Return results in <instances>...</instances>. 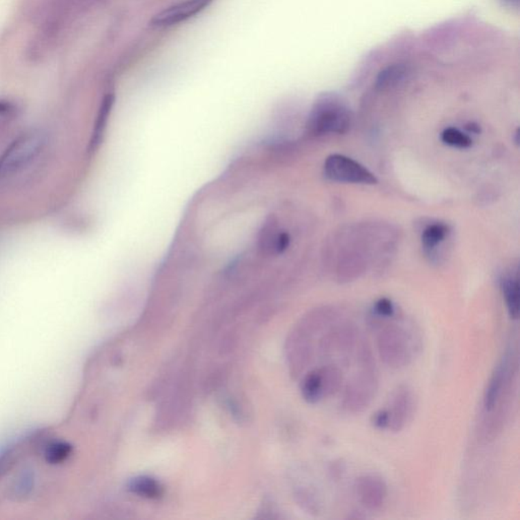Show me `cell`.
Masks as SVG:
<instances>
[{"instance_id":"cell-1","label":"cell","mask_w":520,"mask_h":520,"mask_svg":"<svg viewBox=\"0 0 520 520\" xmlns=\"http://www.w3.org/2000/svg\"><path fill=\"white\" fill-rule=\"evenodd\" d=\"M357 354L360 371L348 382L341 397V407L351 414H359L366 410L375 399L379 386L370 346H361L357 350Z\"/></svg>"},{"instance_id":"cell-2","label":"cell","mask_w":520,"mask_h":520,"mask_svg":"<svg viewBox=\"0 0 520 520\" xmlns=\"http://www.w3.org/2000/svg\"><path fill=\"white\" fill-rule=\"evenodd\" d=\"M377 350L382 362L392 369H401L412 360V346L408 332L395 324L383 326L377 334Z\"/></svg>"},{"instance_id":"cell-3","label":"cell","mask_w":520,"mask_h":520,"mask_svg":"<svg viewBox=\"0 0 520 520\" xmlns=\"http://www.w3.org/2000/svg\"><path fill=\"white\" fill-rule=\"evenodd\" d=\"M351 126V115L343 105L337 101L322 100L315 105L308 128L314 134L328 133H345Z\"/></svg>"},{"instance_id":"cell-4","label":"cell","mask_w":520,"mask_h":520,"mask_svg":"<svg viewBox=\"0 0 520 520\" xmlns=\"http://www.w3.org/2000/svg\"><path fill=\"white\" fill-rule=\"evenodd\" d=\"M45 139L40 133L23 134L14 139L0 157V173L23 169L44 149Z\"/></svg>"},{"instance_id":"cell-5","label":"cell","mask_w":520,"mask_h":520,"mask_svg":"<svg viewBox=\"0 0 520 520\" xmlns=\"http://www.w3.org/2000/svg\"><path fill=\"white\" fill-rule=\"evenodd\" d=\"M324 174L332 181L368 186L377 183V178L368 169L341 154H332L326 159Z\"/></svg>"},{"instance_id":"cell-6","label":"cell","mask_w":520,"mask_h":520,"mask_svg":"<svg viewBox=\"0 0 520 520\" xmlns=\"http://www.w3.org/2000/svg\"><path fill=\"white\" fill-rule=\"evenodd\" d=\"M512 356L513 354H505L490 377L489 383L483 394V412L486 414L493 410L505 391L510 388V384L514 380L513 376L517 374V360L515 362L513 361Z\"/></svg>"},{"instance_id":"cell-7","label":"cell","mask_w":520,"mask_h":520,"mask_svg":"<svg viewBox=\"0 0 520 520\" xmlns=\"http://www.w3.org/2000/svg\"><path fill=\"white\" fill-rule=\"evenodd\" d=\"M212 1L214 0H182L158 12L150 23L156 28L174 27L201 14Z\"/></svg>"},{"instance_id":"cell-8","label":"cell","mask_w":520,"mask_h":520,"mask_svg":"<svg viewBox=\"0 0 520 520\" xmlns=\"http://www.w3.org/2000/svg\"><path fill=\"white\" fill-rule=\"evenodd\" d=\"M358 341V330L352 324L332 326L320 341V352L328 357L347 354L353 351Z\"/></svg>"},{"instance_id":"cell-9","label":"cell","mask_w":520,"mask_h":520,"mask_svg":"<svg viewBox=\"0 0 520 520\" xmlns=\"http://www.w3.org/2000/svg\"><path fill=\"white\" fill-rule=\"evenodd\" d=\"M354 490L359 501L369 511L380 510L388 499V485L375 474L360 477L354 483Z\"/></svg>"},{"instance_id":"cell-10","label":"cell","mask_w":520,"mask_h":520,"mask_svg":"<svg viewBox=\"0 0 520 520\" xmlns=\"http://www.w3.org/2000/svg\"><path fill=\"white\" fill-rule=\"evenodd\" d=\"M414 409V394L409 386H399L393 392L388 408L390 426L392 432H401L409 422Z\"/></svg>"},{"instance_id":"cell-11","label":"cell","mask_w":520,"mask_h":520,"mask_svg":"<svg viewBox=\"0 0 520 520\" xmlns=\"http://www.w3.org/2000/svg\"><path fill=\"white\" fill-rule=\"evenodd\" d=\"M409 74V66L405 63L391 64L379 72L376 79L375 87L379 91L397 87Z\"/></svg>"},{"instance_id":"cell-12","label":"cell","mask_w":520,"mask_h":520,"mask_svg":"<svg viewBox=\"0 0 520 520\" xmlns=\"http://www.w3.org/2000/svg\"><path fill=\"white\" fill-rule=\"evenodd\" d=\"M114 102H115V96L113 94H108L104 97L102 103H101L100 110L97 116L96 123H94L93 137H92L90 149L96 150L102 141L103 133L106 128L107 121L109 119L112 108H113Z\"/></svg>"},{"instance_id":"cell-13","label":"cell","mask_w":520,"mask_h":520,"mask_svg":"<svg viewBox=\"0 0 520 520\" xmlns=\"http://www.w3.org/2000/svg\"><path fill=\"white\" fill-rule=\"evenodd\" d=\"M501 289L509 316L512 319H517L519 316V277H505L501 281Z\"/></svg>"},{"instance_id":"cell-14","label":"cell","mask_w":520,"mask_h":520,"mask_svg":"<svg viewBox=\"0 0 520 520\" xmlns=\"http://www.w3.org/2000/svg\"><path fill=\"white\" fill-rule=\"evenodd\" d=\"M318 369L323 384L324 397L328 399L339 392L343 381V371L341 368L337 365L330 364L324 365Z\"/></svg>"},{"instance_id":"cell-15","label":"cell","mask_w":520,"mask_h":520,"mask_svg":"<svg viewBox=\"0 0 520 520\" xmlns=\"http://www.w3.org/2000/svg\"><path fill=\"white\" fill-rule=\"evenodd\" d=\"M302 394L308 403H316L326 399L319 369L307 374L303 380Z\"/></svg>"},{"instance_id":"cell-16","label":"cell","mask_w":520,"mask_h":520,"mask_svg":"<svg viewBox=\"0 0 520 520\" xmlns=\"http://www.w3.org/2000/svg\"><path fill=\"white\" fill-rule=\"evenodd\" d=\"M130 489L133 493L148 498H157L162 494V489L159 483L149 478L135 479L131 483Z\"/></svg>"},{"instance_id":"cell-17","label":"cell","mask_w":520,"mask_h":520,"mask_svg":"<svg viewBox=\"0 0 520 520\" xmlns=\"http://www.w3.org/2000/svg\"><path fill=\"white\" fill-rule=\"evenodd\" d=\"M447 235V227L443 223H434L429 226L422 235V242L425 248L433 249L439 244Z\"/></svg>"},{"instance_id":"cell-18","label":"cell","mask_w":520,"mask_h":520,"mask_svg":"<svg viewBox=\"0 0 520 520\" xmlns=\"http://www.w3.org/2000/svg\"><path fill=\"white\" fill-rule=\"evenodd\" d=\"M442 141L451 147L466 149L472 146V141L468 134L454 128H446L442 132Z\"/></svg>"},{"instance_id":"cell-19","label":"cell","mask_w":520,"mask_h":520,"mask_svg":"<svg viewBox=\"0 0 520 520\" xmlns=\"http://www.w3.org/2000/svg\"><path fill=\"white\" fill-rule=\"evenodd\" d=\"M374 311L380 317L388 318L394 315V305L390 299L382 298L374 305Z\"/></svg>"},{"instance_id":"cell-20","label":"cell","mask_w":520,"mask_h":520,"mask_svg":"<svg viewBox=\"0 0 520 520\" xmlns=\"http://www.w3.org/2000/svg\"><path fill=\"white\" fill-rule=\"evenodd\" d=\"M68 453H70V447L66 446V444H56V446L51 447L47 457L51 463H58V461H62Z\"/></svg>"},{"instance_id":"cell-21","label":"cell","mask_w":520,"mask_h":520,"mask_svg":"<svg viewBox=\"0 0 520 520\" xmlns=\"http://www.w3.org/2000/svg\"><path fill=\"white\" fill-rule=\"evenodd\" d=\"M372 424L377 429H388L390 426V416L386 409H382L376 412L372 417Z\"/></svg>"},{"instance_id":"cell-22","label":"cell","mask_w":520,"mask_h":520,"mask_svg":"<svg viewBox=\"0 0 520 520\" xmlns=\"http://www.w3.org/2000/svg\"><path fill=\"white\" fill-rule=\"evenodd\" d=\"M12 110V106L6 101H0V114H8Z\"/></svg>"},{"instance_id":"cell-23","label":"cell","mask_w":520,"mask_h":520,"mask_svg":"<svg viewBox=\"0 0 520 520\" xmlns=\"http://www.w3.org/2000/svg\"><path fill=\"white\" fill-rule=\"evenodd\" d=\"M466 130L472 133H480L481 131L480 126H479L477 123H474V122H472V123L468 124V126H466Z\"/></svg>"},{"instance_id":"cell-24","label":"cell","mask_w":520,"mask_h":520,"mask_svg":"<svg viewBox=\"0 0 520 520\" xmlns=\"http://www.w3.org/2000/svg\"><path fill=\"white\" fill-rule=\"evenodd\" d=\"M507 1H510V2H513V1H514V2H515V4H517V3H519V0H507Z\"/></svg>"}]
</instances>
